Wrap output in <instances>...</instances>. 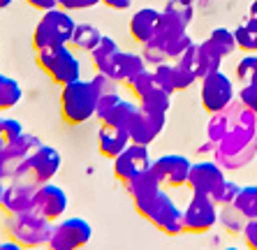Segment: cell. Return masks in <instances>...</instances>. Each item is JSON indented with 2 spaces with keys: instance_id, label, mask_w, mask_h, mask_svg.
<instances>
[{
  "instance_id": "44dd1931",
  "label": "cell",
  "mask_w": 257,
  "mask_h": 250,
  "mask_svg": "<svg viewBox=\"0 0 257 250\" xmlns=\"http://www.w3.org/2000/svg\"><path fill=\"white\" fill-rule=\"evenodd\" d=\"M127 144H130V137H127V130H123V128L102 125L100 132H97V149L104 158L114 160L116 155H120L127 149Z\"/></svg>"
},
{
  "instance_id": "c3c4849f",
  "label": "cell",
  "mask_w": 257,
  "mask_h": 250,
  "mask_svg": "<svg viewBox=\"0 0 257 250\" xmlns=\"http://www.w3.org/2000/svg\"><path fill=\"white\" fill-rule=\"evenodd\" d=\"M250 17H257V0H252L250 5Z\"/></svg>"
},
{
  "instance_id": "d4e9b609",
  "label": "cell",
  "mask_w": 257,
  "mask_h": 250,
  "mask_svg": "<svg viewBox=\"0 0 257 250\" xmlns=\"http://www.w3.org/2000/svg\"><path fill=\"white\" fill-rule=\"evenodd\" d=\"M234 37H236V49L245 54H257V17H248L243 24L236 26Z\"/></svg>"
},
{
  "instance_id": "d6986e66",
  "label": "cell",
  "mask_w": 257,
  "mask_h": 250,
  "mask_svg": "<svg viewBox=\"0 0 257 250\" xmlns=\"http://www.w3.org/2000/svg\"><path fill=\"white\" fill-rule=\"evenodd\" d=\"M33 197H35V185H26V183H10L3 190V202L0 208L7 215H17V213H26L33 211Z\"/></svg>"
},
{
  "instance_id": "bcb514c9",
  "label": "cell",
  "mask_w": 257,
  "mask_h": 250,
  "mask_svg": "<svg viewBox=\"0 0 257 250\" xmlns=\"http://www.w3.org/2000/svg\"><path fill=\"white\" fill-rule=\"evenodd\" d=\"M30 7H35L40 12H49V10H56L58 7V0H26Z\"/></svg>"
},
{
  "instance_id": "60d3db41",
  "label": "cell",
  "mask_w": 257,
  "mask_h": 250,
  "mask_svg": "<svg viewBox=\"0 0 257 250\" xmlns=\"http://www.w3.org/2000/svg\"><path fill=\"white\" fill-rule=\"evenodd\" d=\"M239 185L234 183V181H225L220 188V192H218V197H215V204L218 206H225V204H234V199H236V195H239Z\"/></svg>"
},
{
  "instance_id": "f1b7e54d",
  "label": "cell",
  "mask_w": 257,
  "mask_h": 250,
  "mask_svg": "<svg viewBox=\"0 0 257 250\" xmlns=\"http://www.w3.org/2000/svg\"><path fill=\"white\" fill-rule=\"evenodd\" d=\"M218 220H220V225L225 227V232H229V234H241L243 232V227H245V222H248L243 218V213H241L234 204L218 206Z\"/></svg>"
},
{
  "instance_id": "db71d44e",
  "label": "cell",
  "mask_w": 257,
  "mask_h": 250,
  "mask_svg": "<svg viewBox=\"0 0 257 250\" xmlns=\"http://www.w3.org/2000/svg\"><path fill=\"white\" fill-rule=\"evenodd\" d=\"M252 83H257V72H255V79H252Z\"/></svg>"
},
{
  "instance_id": "e0dca14e",
  "label": "cell",
  "mask_w": 257,
  "mask_h": 250,
  "mask_svg": "<svg viewBox=\"0 0 257 250\" xmlns=\"http://www.w3.org/2000/svg\"><path fill=\"white\" fill-rule=\"evenodd\" d=\"M165 120H167V116L144 111V109L139 107V113L132 118V123L127 125V137H130V144L151 146V144L160 137V132L165 130Z\"/></svg>"
},
{
  "instance_id": "4316f807",
  "label": "cell",
  "mask_w": 257,
  "mask_h": 250,
  "mask_svg": "<svg viewBox=\"0 0 257 250\" xmlns=\"http://www.w3.org/2000/svg\"><path fill=\"white\" fill-rule=\"evenodd\" d=\"M24 97V88L17 79L0 74V111H10L21 102Z\"/></svg>"
},
{
  "instance_id": "ba28073f",
  "label": "cell",
  "mask_w": 257,
  "mask_h": 250,
  "mask_svg": "<svg viewBox=\"0 0 257 250\" xmlns=\"http://www.w3.org/2000/svg\"><path fill=\"white\" fill-rule=\"evenodd\" d=\"M93 227L88 220L72 215V218H60L54 222L49 241L44 248L47 250H81L90 243Z\"/></svg>"
},
{
  "instance_id": "4fadbf2b",
  "label": "cell",
  "mask_w": 257,
  "mask_h": 250,
  "mask_svg": "<svg viewBox=\"0 0 257 250\" xmlns=\"http://www.w3.org/2000/svg\"><path fill=\"white\" fill-rule=\"evenodd\" d=\"M225 181L227 179L222 174V167L215 160L192 162L190 174H188V188L192 190V195H209L213 197V202Z\"/></svg>"
},
{
  "instance_id": "8fae6325",
  "label": "cell",
  "mask_w": 257,
  "mask_h": 250,
  "mask_svg": "<svg viewBox=\"0 0 257 250\" xmlns=\"http://www.w3.org/2000/svg\"><path fill=\"white\" fill-rule=\"evenodd\" d=\"M42 146V139L24 132L19 139H14L12 144H7L0 149V181H10L14 176L19 167L28 160L30 155L35 153L37 149Z\"/></svg>"
},
{
  "instance_id": "52a82bcc",
  "label": "cell",
  "mask_w": 257,
  "mask_h": 250,
  "mask_svg": "<svg viewBox=\"0 0 257 250\" xmlns=\"http://www.w3.org/2000/svg\"><path fill=\"white\" fill-rule=\"evenodd\" d=\"M35 56H37V65L42 67L58 86H65V83L81 79V63H79L77 56L72 54L70 44L42 49V51H35Z\"/></svg>"
},
{
  "instance_id": "f6af8a7d",
  "label": "cell",
  "mask_w": 257,
  "mask_h": 250,
  "mask_svg": "<svg viewBox=\"0 0 257 250\" xmlns=\"http://www.w3.org/2000/svg\"><path fill=\"white\" fill-rule=\"evenodd\" d=\"M118 100H120V95H118V93H111V95H104V97H100V100H97V113H95V116H100L102 111H107V109L111 107L114 102H118Z\"/></svg>"
},
{
  "instance_id": "ac0fdd59",
  "label": "cell",
  "mask_w": 257,
  "mask_h": 250,
  "mask_svg": "<svg viewBox=\"0 0 257 250\" xmlns=\"http://www.w3.org/2000/svg\"><path fill=\"white\" fill-rule=\"evenodd\" d=\"M142 70H146V63H144L142 56L132 54V51H118V54L104 65V70H102L100 74H107V77L114 79L116 83H127Z\"/></svg>"
},
{
  "instance_id": "816d5d0a",
  "label": "cell",
  "mask_w": 257,
  "mask_h": 250,
  "mask_svg": "<svg viewBox=\"0 0 257 250\" xmlns=\"http://www.w3.org/2000/svg\"><path fill=\"white\" fill-rule=\"evenodd\" d=\"M0 120H3V118H0ZM0 149H3V135H0Z\"/></svg>"
},
{
  "instance_id": "4dcf8cb0",
  "label": "cell",
  "mask_w": 257,
  "mask_h": 250,
  "mask_svg": "<svg viewBox=\"0 0 257 250\" xmlns=\"http://www.w3.org/2000/svg\"><path fill=\"white\" fill-rule=\"evenodd\" d=\"M206 40L213 44L218 51H220V56L225 58V56H229L232 51H236V37H234V30H227V28H215L213 33H211Z\"/></svg>"
},
{
  "instance_id": "1f68e13d",
  "label": "cell",
  "mask_w": 257,
  "mask_h": 250,
  "mask_svg": "<svg viewBox=\"0 0 257 250\" xmlns=\"http://www.w3.org/2000/svg\"><path fill=\"white\" fill-rule=\"evenodd\" d=\"M153 86H156V74H153V70H149V67H146V70H142L139 74H135V77L127 81V88L135 93V97H137V100L144 95V93H149Z\"/></svg>"
},
{
  "instance_id": "9c48e42d",
  "label": "cell",
  "mask_w": 257,
  "mask_h": 250,
  "mask_svg": "<svg viewBox=\"0 0 257 250\" xmlns=\"http://www.w3.org/2000/svg\"><path fill=\"white\" fill-rule=\"evenodd\" d=\"M199 100L206 113H218L227 109L234 102V83L225 72H211L202 77V90H199Z\"/></svg>"
},
{
  "instance_id": "ab89813d",
  "label": "cell",
  "mask_w": 257,
  "mask_h": 250,
  "mask_svg": "<svg viewBox=\"0 0 257 250\" xmlns=\"http://www.w3.org/2000/svg\"><path fill=\"white\" fill-rule=\"evenodd\" d=\"M239 102L245 109L257 113V83H243L239 90Z\"/></svg>"
},
{
  "instance_id": "5b68a950",
  "label": "cell",
  "mask_w": 257,
  "mask_h": 250,
  "mask_svg": "<svg viewBox=\"0 0 257 250\" xmlns=\"http://www.w3.org/2000/svg\"><path fill=\"white\" fill-rule=\"evenodd\" d=\"M74 26H77V21L72 19V14L67 12V10L56 7V10L42 12L35 30H33V47H35V51L70 44Z\"/></svg>"
},
{
  "instance_id": "9a60e30c",
  "label": "cell",
  "mask_w": 257,
  "mask_h": 250,
  "mask_svg": "<svg viewBox=\"0 0 257 250\" xmlns=\"http://www.w3.org/2000/svg\"><path fill=\"white\" fill-rule=\"evenodd\" d=\"M190 167H192V162L188 160L186 155L169 153V155L156 158L153 165H151V169H153L156 176L160 179L162 188H181V185H188Z\"/></svg>"
},
{
  "instance_id": "f907efd6",
  "label": "cell",
  "mask_w": 257,
  "mask_h": 250,
  "mask_svg": "<svg viewBox=\"0 0 257 250\" xmlns=\"http://www.w3.org/2000/svg\"><path fill=\"white\" fill-rule=\"evenodd\" d=\"M3 190H5V183L0 181V202H3Z\"/></svg>"
},
{
  "instance_id": "484cf974",
  "label": "cell",
  "mask_w": 257,
  "mask_h": 250,
  "mask_svg": "<svg viewBox=\"0 0 257 250\" xmlns=\"http://www.w3.org/2000/svg\"><path fill=\"white\" fill-rule=\"evenodd\" d=\"M125 188H127V195H130L132 199H139V197H146V195H153V192L162 190V183L156 176V172L149 169V172L139 174L135 181H130Z\"/></svg>"
},
{
  "instance_id": "11a10c76",
  "label": "cell",
  "mask_w": 257,
  "mask_h": 250,
  "mask_svg": "<svg viewBox=\"0 0 257 250\" xmlns=\"http://www.w3.org/2000/svg\"><path fill=\"white\" fill-rule=\"evenodd\" d=\"M0 60H3V54H0Z\"/></svg>"
},
{
  "instance_id": "d6a6232c",
  "label": "cell",
  "mask_w": 257,
  "mask_h": 250,
  "mask_svg": "<svg viewBox=\"0 0 257 250\" xmlns=\"http://www.w3.org/2000/svg\"><path fill=\"white\" fill-rule=\"evenodd\" d=\"M192 44H195V42H192L190 35L186 33V35H181V37H176V40H169L167 44H162V51H165L167 60H174V63H176V60L186 54Z\"/></svg>"
},
{
  "instance_id": "836d02e7",
  "label": "cell",
  "mask_w": 257,
  "mask_h": 250,
  "mask_svg": "<svg viewBox=\"0 0 257 250\" xmlns=\"http://www.w3.org/2000/svg\"><path fill=\"white\" fill-rule=\"evenodd\" d=\"M195 81H197V74H195V72H192L186 63L176 60V63H174V88H176V90H186V88H190Z\"/></svg>"
},
{
  "instance_id": "681fc988",
  "label": "cell",
  "mask_w": 257,
  "mask_h": 250,
  "mask_svg": "<svg viewBox=\"0 0 257 250\" xmlns=\"http://www.w3.org/2000/svg\"><path fill=\"white\" fill-rule=\"evenodd\" d=\"M12 5V0H0V10H5V7Z\"/></svg>"
},
{
  "instance_id": "f35d334b",
  "label": "cell",
  "mask_w": 257,
  "mask_h": 250,
  "mask_svg": "<svg viewBox=\"0 0 257 250\" xmlns=\"http://www.w3.org/2000/svg\"><path fill=\"white\" fill-rule=\"evenodd\" d=\"M144 63L146 65H162V63H169L167 56H165V51H162L160 44H156V42H146L144 44V54H142Z\"/></svg>"
},
{
  "instance_id": "b9f144b4",
  "label": "cell",
  "mask_w": 257,
  "mask_h": 250,
  "mask_svg": "<svg viewBox=\"0 0 257 250\" xmlns=\"http://www.w3.org/2000/svg\"><path fill=\"white\" fill-rule=\"evenodd\" d=\"M102 0H58L60 10H67V12H74V10H90V7L100 5Z\"/></svg>"
},
{
  "instance_id": "e575fe53",
  "label": "cell",
  "mask_w": 257,
  "mask_h": 250,
  "mask_svg": "<svg viewBox=\"0 0 257 250\" xmlns=\"http://www.w3.org/2000/svg\"><path fill=\"white\" fill-rule=\"evenodd\" d=\"M257 72V54H245L236 65V79L241 83H252Z\"/></svg>"
},
{
  "instance_id": "277c9868",
  "label": "cell",
  "mask_w": 257,
  "mask_h": 250,
  "mask_svg": "<svg viewBox=\"0 0 257 250\" xmlns=\"http://www.w3.org/2000/svg\"><path fill=\"white\" fill-rule=\"evenodd\" d=\"M51 227H54L51 220L37 215L35 211H26V213L7 215L3 229H5L10 241H14V243L24 245L26 250H30V248H42V245H47Z\"/></svg>"
},
{
  "instance_id": "d590c367",
  "label": "cell",
  "mask_w": 257,
  "mask_h": 250,
  "mask_svg": "<svg viewBox=\"0 0 257 250\" xmlns=\"http://www.w3.org/2000/svg\"><path fill=\"white\" fill-rule=\"evenodd\" d=\"M24 125L19 123L17 118H3L0 120V135H3V146L12 144L14 139H19L24 135Z\"/></svg>"
},
{
  "instance_id": "ffe728a7",
  "label": "cell",
  "mask_w": 257,
  "mask_h": 250,
  "mask_svg": "<svg viewBox=\"0 0 257 250\" xmlns=\"http://www.w3.org/2000/svg\"><path fill=\"white\" fill-rule=\"evenodd\" d=\"M160 14L162 12L156 10V7H144V10L132 14V19H130L132 40L139 42V44H146V42L153 40L158 33V26H160Z\"/></svg>"
},
{
  "instance_id": "f5cc1de1",
  "label": "cell",
  "mask_w": 257,
  "mask_h": 250,
  "mask_svg": "<svg viewBox=\"0 0 257 250\" xmlns=\"http://www.w3.org/2000/svg\"><path fill=\"white\" fill-rule=\"evenodd\" d=\"M222 250H239V248H232V245H229V248H222Z\"/></svg>"
},
{
  "instance_id": "5bb4252c",
  "label": "cell",
  "mask_w": 257,
  "mask_h": 250,
  "mask_svg": "<svg viewBox=\"0 0 257 250\" xmlns=\"http://www.w3.org/2000/svg\"><path fill=\"white\" fill-rule=\"evenodd\" d=\"M33 211L37 215H42L47 220L56 222L60 220L67 211V195L65 190L56 183H42L35 188V197H33Z\"/></svg>"
},
{
  "instance_id": "3957f363",
  "label": "cell",
  "mask_w": 257,
  "mask_h": 250,
  "mask_svg": "<svg viewBox=\"0 0 257 250\" xmlns=\"http://www.w3.org/2000/svg\"><path fill=\"white\" fill-rule=\"evenodd\" d=\"M97 113V93L90 79L60 86V116L67 125H84Z\"/></svg>"
},
{
  "instance_id": "ee69618b",
  "label": "cell",
  "mask_w": 257,
  "mask_h": 250,
  "mask_svg": "<svg viewBox=\"0 0 257 250\" xmlns=\"http://www.w3.org/2000/svg\"><path fill=\"white\" fill-rule=\"evenodd\" d=\"M132 3L135 0H102V5H107L109 10H114V12H125V10H130Z\"/></svg>"
},
{
  "instance_id": "f546056e",
  "label": "cell",
  "mask_w": 257,
  "mask_h": 250,
  "mask_svg": "<svg viewBox=\"0 0 257 250\" xmlns=\"http://www.w3.org/2000/svg\"><path fill=\"white\" fill-rule=\"evenodd\" d=\"M234 206L243 213L245 220H257V185L241 188L236 199H234Z\"/></svg>"
},
{
  "instance_id": "83f0119b",
  "label": "cell",
  "mask_w": 257,
  "mask_h": 250,
  "mask_svg": "<svg viewBox=\"0 0 257 250\" xmlns=\"http://www.w3.org/2000/svg\"><path fill=\"white\" fill-rule=\"evenodd\" d=\"M118 51H120V49H118V44H116V40H111V37H107V35H102V40L97 42V47L90 51V60H93L95 72L104 70V65H107L109 60L114 58Z\"/></svg>"
},
{
  "instance_id": "7c38bea8",
  "label": "cell",
  "mask_w": 257,
  "mask_h": 250,
  "mask_svg": "<svg viewBox=\"0 0 257 250\" xmlns=\"http://www.w3.org/2000/svg\"><path fill=\"white\" fill-rule=\"evenodd\" d=\"M151 165H153V158L149 153V146L127 144V149L114 158V176L123 185H127L130 181L137 179L139 174L149 172Z\"/></svg>"
},
{
  "instance_id": "8d00e7d4",
  "label": "cell",
  "mask_w": 257,
  "mask_h": 250,
  "mask_svg": "<svg viewBox=\"0 0 257 250\" xmlns=\"http://www.w3.org/2000/svg\"><path fill=\"white\" fill-rule=\"evenodd\" d=\"M153 74H156V83L160 88H165L167 93H176V88H174V63H162V65H158L156 70H153Z\"/></svg>"
},
{
  "instance_id": "7dc6e473",
  "label": "cell",
  "mask_w": 257,
  "mask_h": 250,
  "mask_svg": "<svg viewBox=\"0 0 257 250\" xmlns=\"http://www.w3.org/2000/svg\"><path fill=\"white\" fill-rule=\"evenodd\" d=\"M0 250H26L24 245H19V243H14V241H10V238H7V241H3V243H0Z\"/></svg>"
},
{
  "instance_id": "7402d4cb",
  "label": "cell",
  "mask_w": 257,
  "mask_h": 250,
  "mask_svg": "<svg viewBox=\"0 0 257 250\" xmlns=\"http://www.w3.org/2000/svg\"><path fill=\"white\" fill-rule=\"evenodd\" d=\"M137 113H139V104L127 102V100H123V97H120V100L114 102L107 111H102L97 118H100L102 125H116V128L127 130V125L132 123V118H135Z\"/></svg>"
},
{
  "instance_id": "7bdbcfd3",
  "label": "cell",
  "mask_w": 257,
  "mask_h": 250,
  "mask_svg": "<svg viewBox=\"0 0 257 250\" xmlns=\"http://www.w3.org/2000/svg\"><path fill=\"white\" fill-rule=\"evenodd\" d=\"M241 236H243L245 248H248V250H257V220H248V222H245Z\"/></svg>"
},
{
  "instance_id": "30bf717a",
  "label": "cell",
  "mask_w": 257,
  "mask_h": 250,
  "mask_svg": "<svg viewBox=\"0 0 257 250\" xmlns=\"http://www.w3.org/2000/svg\"><path fill=\"white\" fill-rule=\"evenodd\" d=\"M218 222V204L209 195H192L188 206L183 208V232L204 234L211 232Z\"/></svg>"
},
{
  "instance_id": "2e32d148",
  "label": "cell",
  "mask_w": 257,
  "mask_h": 250,
  "mask_svg": "<svg viewBox=\"0 0 257 250\" xmlns=\"http://www.w3.org/2000/svg\"><path fill=\"white\" fill-rule=\"evenodd\" d=\"M179 60L181 63H186V65L197 74V79L206 77V74H211V72H218L220 65H222L220 51H218L209 40H204L202 44H192Z\"/></svg>"
},
{
  "instance_id": "cb8c5ba5",
  "label": "cell",
  "mask_w": 257,
  "mask_h": 250,
  "mask_svg": "<svg viewBox=\"0 0 257 250\" xmlns=\"http://www.w3.org/2000/svg\"><path fill=\"white\" fill-rule=\"evenodd\" d=\"M139 107H142L144 111L162 113V116H167L169 107H172V93H167V90L160 88V86L156 83L149 93H144V95L139 97Z\"/></svg>"
},
{
  "instance_id": "603a6c76",
  "label": "cell",
  "mask_w": 257,
  "mask_h": 250,
  "mask_svg": "<svg viewBox=\"0 0 257 250\" xmlns=\"http://www.w3.org/2000/svg\"><path fill=\"white\" fill-rule=\"evenodd\" d=\"M102 40V33L97 26L93 24H77L74 26V33H72V40L70 44L77 51H86V54H90L93 49L97 47V42Z\"/></svg>"
},
{
  "instance_id": "8992f818",
  "label": "cell",
  "mask_w": 257,
  "mask_h": 250,
  "mask_svg": "<svg viewBox=\"0 0 257 250\" xmlns=\"http://www.w3.org/2000/svg\"><path fill=\"white\" fill-rule=\"evenodd\" d=\"M60 165H63V158H60L58 151H56L54 146L42 144V146L30 155L28 160L19 167L17 172H14V176L10 181H14V183L35 185L37 188V185L54 181V176L58 174Z\"/></svg>"
},
{
  "instance_id": "7a4b0ae2",
  "label": "cell",
  "mask_w": 257,
  "mask_h": 250,
  "mask_svg": "<svg viewBox=\"0 0 257 250\" xmlns=\"http://www.w3.org/2000/svg\"><path fill=\"white\" fill-rule=\"evenodd\" d=\"M132 204H135V208H137V213L142 218H146L151 225L158 227L167 236L183 234V211L174 204V199L165 192V188L153 192V195L132 199Z\"/></svg>"
},
{
  "instance_id": "6da1fadb",
  "label": "cell",
  "mask_w": 257,
  "mask_h": 250,
  "mask_svg": "<svg viewBox=\"0 0 257 250\" xmlns=\"http://www.w3.org/2000/svg\"><path fill=\"white\" fill-rule=\"evenodd\" d=\"M209 144L222 169H243L257 155V113L234 100L227 109L211 113Z\"/></svg>"
},
{
  "instance_id": "74e56055",
  "label": "cell",
  "mask_w": 257,
  "mask_h": 250,
  "mask_svg": "<svg viewBox=\"0 0 257 250\" xmlns=\"http://www.w3.org/2000/svg\"><path fill=\"white\" fill-rule=\"evenodd\" d=\"M90 83H93V88L97 93V100L104 95H111V93H118V83L114 79H109L107 74H100V72H95V77L90 79Z\"/></svg>"
}]
</instances>
